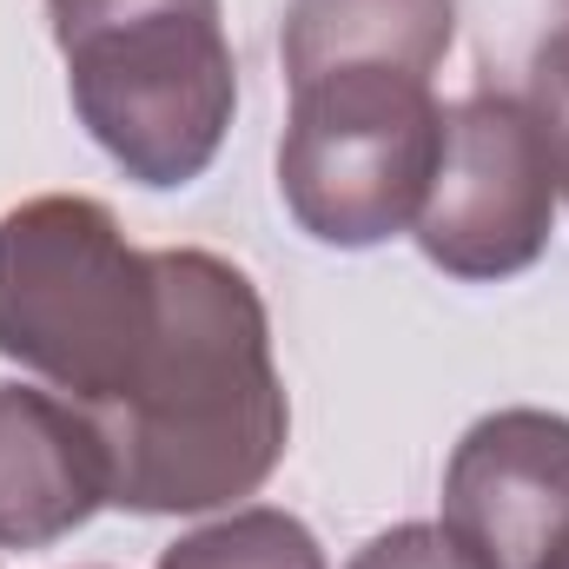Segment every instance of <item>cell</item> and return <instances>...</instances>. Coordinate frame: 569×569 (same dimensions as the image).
<instances>
[{"mask_svg":"<svg viewBox=\"0 0 569 569\" xmlns=\"http://www.w3.org/2000/svg\"><path fill=\"white\" fill-rule=\"evenodd\" d=\"M557 199V166L530 93L470 87L457 107H443V152L411 239L437 272L497 284L543 259Z\"/></svg>","mask_w":569,"mask_h":569,"instance_id":"obj_5","label":"cell"},{"mask_svg":"<svg viewBox=\"0 0 569 569\" xmlns=\"http://www.w3.org/2000/svg\"><path fill=\"white\" fill-rule=\"evenodd\" d=\"M159 331V266L100 199L47 192L0 219V358L107 411Z\"/></svg>","mask_w":569,"mask_h":569,"instance_id":"obj_3","label":"cell"},{"mask_svg":"<svg viewBox=\"0 0 569 569\" xmlns=\"http://www.w3.org/2000/svg\"><path fill=\"white\" fill-rule=\"evenodd\" d=\"M457 40V0H291L284 7V80L331 67H398L437 73Z\"/></svg>","mask_w":569,"mask_h":569,"instance_id":"obj_8","label":"cell"},{"mask_svg":"<svg viewBox=\"0 0 569 569\" xmlns=\"http://www.w3.org/2000/svg\"><path fill=\"white\" fill-rule=\"evenodd\" d=\"M530 107L543 120V140H550L557 192L569 199V27H557L530 60Z\"/></svg>","mask_w":569,"mask_h":569,"instance_id":"obj_11","label":"cell"},{"mask_svg":"<svg viewBox=\"0 0 569 569\" xmlns=\"http://www.w3.org/2000/svg\"><path fill=\"white\" fill-rule=\"evenodd\" d=\"M113 503V457L93 411L60 391L0 385V550H47Z\"/></svg>","mask_w":569,"mask_h":569,"instance_id":"obj_7","label":"cell"},{"mask_svg":"<svg viewBox=\"0 0 569 569\" xmlns=\"http://www.w3.org/2000/svg\"><path fill=\"white\" fill-rule=\"evenodd\" d=\"M443 523L490 569H543L569 537V418L510 405L457 437Z\"/></svg>","mask_w":569,"mask_h":569,"instance_id":"obj_6","label":"cell"},{"mask_svg":"<svg viewBox=\"0 0 569 569\" xmlns=\"http://www.w3.org/2000/svg\"><path fill=\"white\" fill-rule=\"evenodd\" d=\"M543 569H569V537H563V550H557V557H550Z\"/></svg>","mask_w":569,"mask_h":569,"instance_id":"obj_12","label":"cell"},{"mask_svg":"<svg viewBox=\"0 0 569 569\" xmlns=\"http://www.w3.org/2000/svg\"><path fill=\"white\" fill-rule=\"evenodd\" d=\"M345 569H490L450 523H398L371 537Z\"/></svg>","mask_w":569,"mask_h":569,"instance_id":"obj_10","label":"cell"},{"mask_svg":"<svg viewBox=\"0 0 569 569\" xmlns=\"http://www.w3.org/2000/svg\"><path fill=\"white\" fill-rule=\"evenodd\" d=\"M159 569H331L318 537L272 503H252V510H232L192 537H179Z\"/></svg>","mask_w":569,"mask_h":569,"instance_id":"obj_9","label":"cell"},{"mask_svg":"<svg viewBox=\"0 0 569 569\" xmlns=\"http://www.w3.org/2000/svg\"><path fill=\"white\" fill-rule=\"evenodd\" d=\"M443 152V107L425 73L331 67L291 80L279 192L305 239L371 252L411 232Z\"/></svg>","mask_w":569,"mask_h":569,"instance_id":"obj_4","label":"cell"},{"mask_svg":"<svg viewBox=\"0 0 569 569\" xmlns=\"http://www.w3.org/2000/svg\"><path fill=\"white\" fill-rule=\"evenodd\" d=\"M67 93L93 146L152 192L192 186L239 113L219 0H47Z\"/></svg>","mask_w":569,"mask_h":569,"instance_id":"obj_2","label":"cell"},{"mask_svg":"<svg viewBox=\"0 0 569 569\" xmlns=\"http://www.w3.org/2000/svg\"><path fill=\"white\" fill-rule=\"evenodd\" d=\"M557 7H563V27H569V0H557Z\"/></svg>","mask_w":569,"mask_h":569,"instance_id":"obj_13","label":"cell"},{"mask_svg":"<svg viewBox=\"0 0 569 569\" xmlns=\"http://www.w3.org/2000/svg\"><path fill=\"white\" fill-rule=\"evenodd\" d=\"M159 266V331L127 398L93 411L113 457V503L133 517L226 510L279 470L291 405L272 318L232 259L179 246Z\"/></svg>","mask_w":569,"mask_h":569,"instance_id":"obj_1","label":"cell"}]
</instances>
